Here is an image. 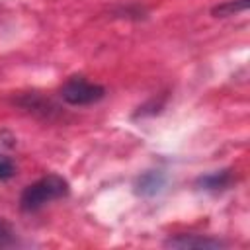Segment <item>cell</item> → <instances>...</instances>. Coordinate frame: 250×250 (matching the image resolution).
I'll return each mask as SVG.
<instances>
[{"label": "cell", "mask_w": 250, "mask_h": 250, "mask_svg": "<svg viewBox=\"0 0 250 250\" xmlns=\"http://www.w3.org/2000/svg\"><path fill=\"white\" fill-rule=\"evenodd\" d=\"M68 193V182L57 174H49L33 184H29L21 195H20V207L25 213H33L39 211L41 207H45L47 203L61 199Z\"/></svg>", "instance_id": "1"}, {"label": "cell", "mask_w": 250, "mask_h": 250, "mask_svg": "<svg viewBox=\"0 0 250 250\" xmlns=\"http://www.w3.org/2000/svg\"><path fill=\"white\" fill-rule=\"evenodd\" d=\"M104 96H105L104 86L88 82V80H84L80 76L70 78L61 88V98L70 105H90V104L100 102Z\"/></svg>", "instance_id": "2"}, {"label": "cell", "mask_w": 250, "mask_h": 250, "mask_svg": "<svg viewBox=\"0 0 250 250\" xmlns=\"http://www.w3.org/2000/svg\"><path fill=\"white\" fill-rule=\"evenodd\" d=\"M166 246L172 248H207V250H215V248H223L225 242L219 238H211V236H203V234H178L166 240Z\"/></svg>", "instance_id": "3"}, {"label": "cell", "mask_w": 250, "mask_h": 250, "mask_svg": "<svg viewBox=\"0 0 250 250\" xmlns=\"http://www.w3.org/2000/svg\"><path fill=\"white\" fill-rule=\"evenodd\" d=\"M229 182H230V172L221 170V172H211L207 176H201L197 180V188L205 191H219V189H225Z\"/></svg>", "instance_id": "4"}, {"label": "cell", "mask_w": 250, "mask_h": 250, "mask_svg": "<svg viewBox=\"0 0 250 250\" xmlns=\"http://www.w3.org/2000/svg\"><path fill=\"white\" fill-rule=\"evenodd\" d=\"M162 186H164V176L160 172H146L137 182V193L154 195V193H158L162 189Z\"/></svg>", "instance_id": "5"}, {"label": "cell", "mask_w": 250, "mask_h": 250, "mask_svg": "<svg viewBox=\"0 0 250 250\" xmlns=\"http://www.w3.org/2000/svg\"><path fill=\"white\" fill-rule=\"evenodd\" d=\"M250 0H229V2H223L219 6H215L211 10V14L215 18H227V16H234V14H240L248 8Z\"/></svg>", "instance_id": "6"}, {"label": "cell", "mask_w": 250, "mask_h": 250, "mask_svg": "<svg viewBox=\"0 0 250 250\" xmlns=\"http://www.w3.org/2000/svg\"><path fill=\"white\" fill-rule=\"evenodd\" d=\"M14 174H16L14 162H12L8 156H4V154L0 152V180H10Z\"/></svg>", "instance_id": "7"}, {"label": "cell", "mask_w": 250, "mask_h": 250, "mask_svg": "<svg viewBox=\"0 0 250 250\" xmlns=\"http://www.w3.org/2000/svg\"><path fill=\"white\" fill-rule=\"evenodd\" d=\"M8 234H10V229L0 221V244H4V240H6Z\"/></svg>", "instance_id": "8"}]
</instances>
